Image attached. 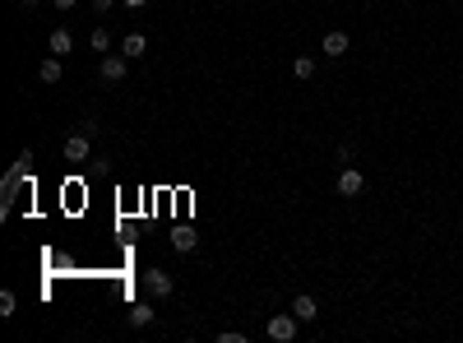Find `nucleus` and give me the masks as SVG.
<instances>
[{"instance_id":"obj_1","label":"nucleus","mask_w":463,"mask_h":343,"mask_svg":"<svg viewBox=\"0 0 463 343\" xmlns=\"http://www.w3.org/2000/svg\"><path fill=\"white\" fill-rule=\"evenodd\" d=\"M296 325H301V320H296L292 311H278V315H269V325H264V329H269V339H274V343H292L296 339Z\"/></svg>"},{"instance_id":"obj_2","label":"nucleus","mask_w":463,"mask_h":343,"mask_svg":"<svg viewBox=\"0 0 463 343\" xmlns=\"http://www.w3.org/2000/svg\"><path fill=\"white\" fill-rule=\"evenodd\" d=\"M144 288H149L153 297H171V293H176L171 274H162V269H149V274H144Z\"/></svg>"},{"instance_id":"obj_3","label":"nucleus","mask_w":463,"mask_h":343,"mask_svg":"<svg viewBox=\"0 0 463 343\" xmlns=\"http://www.w3.org/2000/svg\"><path fill=\"white\" fill-rule=\"evenodd\" d=\"M125 61H130V56H111V51H107L102 65H97V75L107 79V84H121V79H125Z\"/></svg>"},{"instance_id":"obj_4","label":"nucleus","mask_w":463,"mask_h":343,"mask_svg":"<svg viewBox=\"0 0 463 343\" xmlns=\"http://www.w3.org/2000/svg\"><path fill=\"white\" fill-rule=\"evenodd\" d=\"M88 140L93 135H84V130L65 135V158H70V163H84V158H88Z\"/></svg>"},{"instance_id":"obj_5","label":"nucleus","mask_w":463,"mask_h":343,"mask_svg":"<svg viewBox=\"0 0 463 343\" xmlns=\"http://www.w3.org/2000/svg\"><path fill=\"white\" fill-rule=\"evenodd\" d=\"M366 190V176L357 167H343V176H339V195H361Z\"/></svg>"},{"instance_id":"obj_6","label":"nucleus","mask_w":463,"mask_h":343,"mask_svg":"<svg viewBox=\"0 0 463 343\" xmlns=\"http://www.w3.org/2000/svg\"><path fill=\"white\" fill-rule=\"evenodd\" d=\"M324 56H329V61H339V56H348V33H324Z\"/></svg>"},{"instance_id":"obj_7","label":"nucleus","mask_w":463,"mask_h":343,"mask_svg":"<svg viewBox=\"0 0 463 343\" xmlns=\"http://www.w3.org/2000/svg\"><path fill=\"white\" fill-rule=\"evenodd\" d=\"M46 47H51V56H70L75 51V37L65 28H51V37H46Z\"/></svg>"},{"instance_id":"obj_8","label":"nucleus","mask_w":463,"mask_h":343,"mask_svg":"<svg viewBox=\"0 0 463 343\" xmlns=\"http://www.w3.org/2000/svg\"><path fill=\"white\" fill-rule=\"evenodd\" d=\"M149 51V37L144 33H130V37H121V56H130V61H139Z\"/></svg>"},{"instance_id":"obj_9","label":"nucleus","mask_w":463,"mask_h":343,"mask_svg":"<svg viewBox=\"0 0 463 343\" xmlns=\"http://www.w3.org/2000/svg\"><path fill=\"white\" fill-rule=\"evenodd\" d=\"M292 315H296V320H301V325H310V320L320 315V306H315V297H306V293H301V297H296V302H292Z\"/></svg>"},{"instance_id":"obj_10","label":"nucleus","mask_w":463,"mask_h":343,"mask_svg":"<svg viewBox=\"0 0 463 343\" xmlns=\"http://www.w3.org/2000/svg\"><path fill=\"white\" fill-rule=\"evenodd\" d=\"M171 246H176V250H195V246H200L195 228H176V232H171Z\"/></svg>"},{"instance_id":"obj_11","label":"nucleus","mask_w":463,"mask_h":343,"mask_svg":"<svg viewBox=\"0 0 463 343\" xmlns=\"http://www.w3.org/2000/svg\"><path fill=\"white\" fill-rule=\"evenodd\" d=\"M135 329H144V325H153V306H130V315H125Z\"/></svg>"},{"instance_id":"obj_12","label":"nucleus","mask_w":463,"mask_h":343,"mask_svg":"<svg viewBox=\"0 0 463 343\" xmlns=\"http://www.w3.org/2000/svg\"><path fill=\"white\" fill-rule=\"evenodd\" d=\"M37 79H42V84H56V79H61V56H51V61H42Z\"/></svg>"},{"instance_id":"obj_13","label":"nucleus","mask_w":463,"mask_h":343,"mask_svg":"<svg viewBox=\"0 0 463 343\" xmlns=\"http://www.w3.org/2000/svg\"><path fill=\"white\" fill-rule=\"evenodd\" d=\"M88 42H93V51H102V56H107V51H111V33L107 28H93Z\"/></svg>"},{"instance_id":"obj_14","label":"nucleus","mask_w":463,"mask_h":343,"mask_svg":"<svg viewBox=\"0 0 463 343\" xmlns=\"http://www.w3.org/2000/svg\"><path fill=\"white\" fill-rule=\"evenodd\" d=\"M292 75L296 79H310V75H315V61H310V56H296V61H292Z\"/></svg>"},{"instance_id":"obj_15","label":"nucleus","mask_w":463,"mask_h":343,"mask_svg":"<svg viewBox=\"0 0 463 343\" xmlns=\"http://www.w3.org/2000/svg\"><path fill=\"white\" fill-rule=\"evenodd\" d=\"M0 315H5V320H10V315H15V293H10V288H5V293H0Z\"/></svg>"},{"instance_id":"obj_16","label":"nucleus","mask_w":463,"mask_h":343,"mask_svg":"<svg viewBox=\"0 0 463 343\" xmlns=\"http://www.w3.org/2000/svg\"><path fill=\"white\" fill-rule=\"evenodd\" d=\"M218 343H246V334H241V329H223V334H218Z\"/></svg>"},{"instance_id":"obj_17","label":"nucleus","mask_w":463,"mask_h":343,"mask_svg":"<svg viewBox=\"0 0 463 343\" xmlns=\"http://www.w3.org/2000/svg\"><path fill=\"white\" fill-rule=\"evenodd\" d=\"M51 5H56V10H61V15H65V10H75L79 0H51Z\"/></svg>"},{"instance_id":"obj_18","label":"nucleus","mask_w":463,"mask_h":343,"mask_svg":"<svg viewBox=\"0 0 463 343\" xmlns=\"http://www.w3.org/2000/svg\"><path fill=\"white\" fill-rule=\"evenodd\" d=\"M93 10H97V15H107V10H111V0H93Z\"/></svg>"},{"instance_id":"obj_19","label":"nucleus","mask_w":463,"mask_h":343,"mask_svg":"<svg viewBox=\"0 0 463 343\" xmlns=\"http://www.w3.org/2000/svg\"><path fill=\"white\" fill-rule=\"evenodd\" d=\"M19 5H23V10H37V5H42V0H19Z\"/></svg>"},{"instance_id":"obj_20","label":"nucleus","mask_w":463,"mask_h":343,"mask_svg":"<svg viewBox=\"0 0 463 343\" xmlns=\"http://www.w3.org/2000/svg\"><path fill=\"white\" fill-rule=\"evenodd\" d=\"M125 5H130V10H144V5H149V0H125Z\"/></svg>"}]
</instances>
